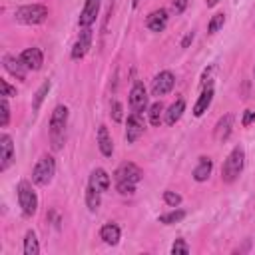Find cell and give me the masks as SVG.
Segmentation results:
<instances>
[{"instance_id": "1", "label": "cell", "mask_w": 255, "mask_h": 255, "mask_svg": "<svg viewBox=\"0 0 255 255\" xmlns=\"http://www.w3.org/2000/svg\"><path fill=\"white\" fill-rule=\"evenodd\" d=\"M66 124H68V108L58 104L52 118H50V138H52V150H62V144L66 140Z\"/></svg>"}, {"instance_id": "2", "label": "cell", "mask_w": 255, "mask_h": 255, "mask_svg": "<svg viewBox=\"0 0 255 255\" xmlns=\"http://www.w3.org/2000/svg\"><path fill=\"white\" fill-rule=\"evenodd\" d=\"M243 165H245V152L241 146H236L231 150V154L225 158L223 162V167H221V180L225 183H233L239 174L243 172Z\"/></svg>"}, {"instance_id": "3", "label": "cell", "mask_w": 255, "mask_h": 255, "mask_svg": "<svg viewBox=\"0 0 255 255\" xmlns=\"http://www.w3.org/2000/svg\"><path fill=\"white\" fill-rule=\"evenodd\" d=\"M14 16H16L18 22L28 24V26H36V24H42L48 18V6H44V4H26V6H20Z\"/></svg>"}, {"instance_id": "4", "label": "cell", "mask_w": 255, "mask_h": 255, "mask_svg": "<svg viewBox=\"0 0 255 255\" xmlns=\"http://www.w3.org/2000/svg\"><path fill=\"white\" fill-rule=\"evenodd\" d=\"M16 191H18V203H20V207H22V214L26 218H32L36 214V209H38V196L32 189V183L22 180L18 183Z\"/></svg>"}, {"instance_id": "5", "label": "cell", "mask_w": 255, "mask_h": 255, "mask_svg": "<svg viewBox=\"0 0 255 255\" xmlns=\"http://www.w3.org/2000/svg\"><path fill=\"white\" fill-rule=\"evenodd\" d=\"M54 174H56V162H54V158L52 156H42L36 162L34 169H32V182L36 185H48L52 182Z\"/></svg>"}, {"instance_id": "6", "label": "cell", "mask_w": 255, "mask_h": 255, "mask_svg": "<svg viewBox=\"0 0 255 255\" xmlns=\"http://www.w3.org/2000/svg\"><path fill=\"white\" fill-rule=\"evenodd\" d=\"M130 108L134 114H144L147 108V92L142 82H136L130 90Z\"/></svg>"}, {"instance_id": "7", "label": "cell", "mask_w": 255, "mask_h": 255, "mask_svg": "<svg viewBox=\"0 0 255 255\" xmlns=\"http://www.w3.org/2000/svg\"><path fill=\"white\" fill-rule=\"evenodd\" d=\"M174 84H176V76L169 72V70H164L160 72L156 78H154V84H152V94L154 96H165L174 90Z\"/></svg>"}, {"instance_id": "8", "label": "cell", "mask_w": 255, "mask_h": 255, "mask_svg": "<svg viewBox=\"0 0 255 255\" xmlns=\"http://www.w3.org/2000/svg\"><path fill=\"white\" fill-rule=\"evenodd\" d=\"M14 162V144L8 134L0 136V172H6Z\"/></svg>"}, {"instance_id": "9", "label": "cell", "mask_w": 255, "mask_h": 255, "mask_svg": "<svg viewBox=\"0 0 255 255\" xmlns=\"http://www.w3.org/2000/svg\"><path fill=\"white\" fill-rule=\"evenodd\" d=\"M116 182H132V183H138L142 178H144V172L132 162H128V164H122L118 169H116V174H114Z\"/></svg>"}, {"instance_id": "10", "label": "cell", "mask_w": 255, "mask_h": 255, "mask_svg": "<svg viewBox=\"0 0 255 255\" xmlns=\"http://www.w3.org/2000/svg\"><path fill=\"white\" fill-rule=\"evenodd\" d=\"M90 48H92V30L90 26H86V28H82L80 38L76 40V44L72 48V60H82Z\"/></svg>"}, {"instance_id": "11", "label": "cell", "mask_w": 255, "mask_h": 255, "mask_svg": "<svg viewBox=\"0 0 255 255\" xmlns=\"http://www.w3.org/2000/svg\"><path fill=\"white\" fill-rule=\"evenodd\" d=\"M100 4L102 0H86V4H84V10L80 14V26L86 28V26H92L96 22V16L100 12Z\"/></svg>"}, {"instance_id": "12", "label": "cell", "mask_w": 255, "mask_h": 255, "mask_svg": "<svg viewBox=\"0 0 255 255\" xmlns=\"http://www.w3.org/2000/svg\"><path fill=\"white\" fill-rule=\"evenodd\" d=\"M144 134V120H142V114H134L128 118V128H126V140L128 144H134L140 136Z\"/></svg>"}, {"instance_id": "13", "label": "cell", "mask_w": 255, "mask_h": 255, "mask_svg": "<svg viewBox=\"0 0 255 255\" xmlns=\"http://www.w3.org/2000/svg\"><path fill=\"white\" fill-rule=\"evenodd\" d=\"M2 64H4V70L10 72L14 78L26 80V70H28V68L24 66L20 58H14V56H10V54H4V56H2Z\"/></svg>"}, {"instance_id": "14", "label": "cell", "mask_w": 255, "mask_h": 255, "mask_svg": "<svg viewBox=\"0 0 255 255\" xmlns=\"http://www.w3.org/2000/svg\"><path fill=\"white\" fill-rule=\"evenodd\" d=\"M20 60L28 70H40L42 64H44V56H42L40 48H26L22 54H20Z\"/></svg>"}, {"instance_id": "15", "label": "cell", "mask_w": 255, "mask_h": 255, "mask_svg": "<svg viewBox=\"0 0 255 255\" xmlns=\"http://www.w3.org/2000/svg\"><path fill=\"white\" fill-rule=\"evenodd\" d=\"M146 26L150 28L152 32H164L165 26H167V12L164 8L150 12V14H147V18H146Z\"/></svg>"}, {"instance_id": "16", "label": "cell", "mask_w": 255, "mask_h": 255, "mask_svg": "<svg viewBox=\"0 0 255 255\" xmlns=\"http://www.w3.org/2000/svg\"><path fill=\"white\" fill-rule=\"evenodd\" d=\"M231 130H233V116L231 114H225L218 120L216 124V130H214V138L216 142H225L229 136H231Z\"/></svg>"}, {"instance_id": "17", "label": "cell", "mask_w": 255, "mask_h": 255, "mask_svg": "<svg viewBox=\"0 0 255 255\" xmlns=\"http://www.w3.org/2000/svg\"><path fill=\"white\" fill-rule=\"evenodd\" d=\"M88 185L96 187L98 191H102V194H104V191H108V189H110V176H108V172H106V169H102V167L94 169L92 176H90Z\"/></svg>"}, {"instance_id": "18", "label": "cell", "mask_w": 255, "mask_h": 255, "mask_svg": "<svg viewBox=\"0 0 255 255\" xmlns=\"http://www.w3.org/2000/svg\"><path fill=\"white\" fill-rule=\"evenodd\" d=\"M98 146H100V152L106 156V158H112L114 154V144H112V136L108 132L106 126H100L98 128Z\"/></svg>"}, {"instance_id": "19", "label": "cell", "mask_w": 255, "mask_h": 255, "mask_svg": "<svg viewBox=\"0 0 255 255\" xmlns=\"http://www.w3.org/2000/svg\"><path fill=\"white\" fill-rule=\"evenodd\" d=\"M211 100H214V88L205 86L203 92H201V96L198 98V102H196V106H194V116H196V118H200V116H203V114L207 112V108L211 106Z\"/></svg>"}, {"instance_id": "20", "label": "cell", "mask_w": 255, "mask_h": 255, "mask_svg": "<svg viewBox=\"0 0 255 255\" xmlns=\"http://www.w3.org/2000/svg\"><path fill=\"white\" fill-rule=\"evenodd\" d=\"M183 112H185V100L180 98V100H176V102L167 108V112H165V124H167V126L178 124L180 118L183 116Z\"/></svg>"}, {"instance_id": "21", "label": "cell", "mask_w": 255, "mask_h": 255, "mask_svg": "<svg viewBox=\"0 0 255 255\" xmlns=\"http://www.w3.org/2000/svg\"><path fill=\"white\" fill-rule=\"evenodd\" d=\"M120 227L116 223H106L102 229H100V239L108 245H116L120 241Z\"/></svg>"}, {"instance_id": "22", "label": "cell", "mask_w": 255, "mask_h": 255, "mask_svg": "<svg viewBox=\"0 0 255 255\" xmlns=\"http://www.w3.org/2000/svg\"><path fill=\"white\" fill-rule=\"evenodd\" d=\"M211 169H214V162H211L209 158H205V156H201L198 167L194 169V180L200 182V183H201V182H207V178L211 176Z\"/></svg>"}, {"instance_id": "23", "label": "cell", "mask_w": 255, "mask_h": 255, "mask_svg": "<svg viewBox=\"0 0 255 255\" xmlns=\"http://www.w3.org/2000/svg\"><path fill=\"white\" fill-rule=\"evenodd\" d=\"M24 255H38L40 253V245H38V237L36 233L30 229L26 231V237H24Z\"/></svg>"}, {"instance_id": "24", "label": "cell", "mask_w": 255, "mask_h": 255, "mask_svg": "<svg viewBox=\"0 0 255 255\" xmlns=\"http://www.w3.org/2000/svg\"><path fill=\"white\" fill-rule=\"evenodd\" d=\"M48 92H50V82L46 80V82L38 88V92L34 94V100H32V110H34V112H38V110H40V106H42V102L46 100Z\"/></svg>"}, {"instance_id": "25", "label": "cell", "mask_w": 255, "mask_h": 255, "mask_svg": "<svg viewBox=\"0 0 255 255\" xmlns=\"http://www.w3.org/2000/svg\"><path fill=\"white\" fill-rule=\"evenodd\" d=\"M100 194H102V191H98L96 187L88 185V189H86V205H88L90 211H96L100 207Z\"/></svg>"}, {"instance_id": "26", "label": "cell", "mask_w": 255, "mask_h": 255, "mask_svg": "<svg viewBox=\"0 0 255 255\" xmlns=\"http://www.w3.org/2000/svg\"><path fill=\"white\" fill-rule=\"evenodd\" d=\"M162 114H164V104L158 100L150 106V112H147V116H150V124L152 126H160L162 124Z\"/></svg>"}, {"instance_id": "27", "label": "cell", "mask_w": 255, "mask_h": 255, "mask_svg": "<svg viewBox=\"0 0 255 255\" xmlns=\"http://www.w3.org/2000/svg\"><path fill=\"white\" fill-rule=\"evenodd\" d=\"M183 218H185V211H183V209H174V211H169V214L162 216V218H160V223H164V225H174V223H180Z\"/></svg>"}, {"instance_id": "28", "label": "cell", "mask_w": 255, "mask_h": 255, "mask_svg": "<svg viewBox=\"0 0 255 255\" xmlns=\"http://www.w3.org/2000/svg\"><path fill=\"white\" fill-rule=\"evenodd\" d=\"M223 24H225V14H223V12H218V14L211 16L209 24H207V32H209V34H216V32H219V30L223 28Z\"/></svg>"}, {"instance_id": "29", "label": "cell", "mask_w": 255, "mask_h": 255, "mask_svg": "<svg viewBox=\"0 0 255 255\" xmlns=\"http://www.w3.org/2000/svg\"><path fill=\"white\" fill-rule=\"evenodd\" d=\"M0 114H2V118H0V128H6L10 122V106H8V98H4V96L0 100Z\"/></svg>"}, {"instance_id": "30", "label": "cell", "mask_w": 255, "mask_h": 255, "mask_svg": "<svg viewBox=\"0 0 255 255\" xmlns=\"http://www.w3.org/2000/svg\"><path fill=\"white\" fill-rule=\"evenodd\" d=\"M164 201H165L169 207H178V205L182 203V196L176 194V191H172V189H165V191H164Z\"/></svg>"}, {"instance_id": "31", "label": "cell", "mask_w": 255, "mask_h": 255, "mask_svg": "<svg viewBox=\"0 0 255 255\" xmlns=\"http://www.w3.org/2000/svg\"><path fill=\"white\" fill-rule=\"evenodd\" d=\"M116 189L122 196H132L136 191V183H132V182H116Z\"/></svg>"}, {"instance_id": "32", "label": "cell", "mask_w": 255, "mask_h": 255, "mask_svg": "<svg viewBox=\"0 0 255 255\" xmlns=\"http://www.w3.org/2000/svg\"><path fill=\"white\" fill-rule=\"evenodd\" d=\"M172 253L174 255H187L189 253V245L185 243V239H176V243L172 245Z\"/></svg>"}, {"instance_id": "33", "label": "cell", "mask_w": 255, "mask_h": 255, "mask_svg": "<svg viewBox=\"0 0 255 255\" xmlns=\"http://www.w3.org/2000/svg\"><path fill=\"white\" fill-rule=\"evenodd\" d=\"M114 122H122L124 120V106L120 102H112V112H110Z\"/></svg>"}, {"instance_id": "34", "label": "cell", "mask_w": 255, "mask_h": 255, "mask_svg": "<svg viewBox=\"0 0 255 255\" xmlns=\"http://www.w3.org/2000/svg\"><path fill=\"white\" fill-rule=\"evenodd\" d=\"M2 96H4V98H12V96H16V88L10 86V84H8L6 80H2Z\"/></svg>"}, {"instance_id": "35", "label": "cell", "mask_w": 255, "mask_h": 255, "mask_svg": "<svg viewBox=\"0 0 255 255\" xmlns=\"http://www.w3.org/2000/svg\"><path fill=\"white\" fill-rule=\"evenodd\" d=\"M189 4V0H174V12L176 14H182Z\"/></svg>"}, {"instance_id": "36", "label": "cell", "mask_w": 255, "mask_h": 255, "mask_svg": "<svg viewBox=\"0 0 255 255\" xmlns=\"http://www.w3.org/2000/svg\"><path fill=\"white\" fill-rule=\"evenodd\" d=\"M255 122V112L253 110H245V114H243V120H241V124L247 128L249 124H253Z\"/></svg>"}, {"instance_id": "37", "label": "cell", "mask_w": 255, "mask_h": 255, "mask_svg": "<svg viewBox=\"0 0 255 255\" xmlns=\"http://www.w3.org/2000/svg\"><path fill=\"white\" fill-rule=\"evenodd\" d=\"M191 42H194V32H189V34L183 38V42H182V48H187V46L191 44Z\"/></svg>"}, {"instance_id": "38", "label": "cell", "mask_w": 255, "mask_h": 255, "mask_svg": "<svg viewBox=\"0 0 255 255\" xmlns=\"http://www.w3.org/2000/svg\"><path fill=\"white\" fill-rule=\"evenodd\" d=\"M219 2H221V0H207V6H209V8H214V6H218Z\"/></svg>"}, {"instance_id": "39", "label": "cell", "mask_w": 255, "mask_h": 255, "mask_svg": "<svg viewBox=\"0 0 255 255\" xmlns=\"http://www.w3.org/2000/svg\"><path fill=\"white\" fill-rule=\"evenodd\" d=\"M140 2H142V0H134L132 6H134V8H138V6H140Z\"/></svg>"}, {"instance_id": "40", "label": "cell", "mask_w": 255, "mask_h": 255, "mask_svg": "<svg viewBox=\"0 0 255 255\" xmlns=\"http://www.w3.org/2000/svg\"><path fill=\"white\" fill-rule=\"evenodd\" d=\"M253 76H255V68H253Z\"/></svg>"}]
</instances>
